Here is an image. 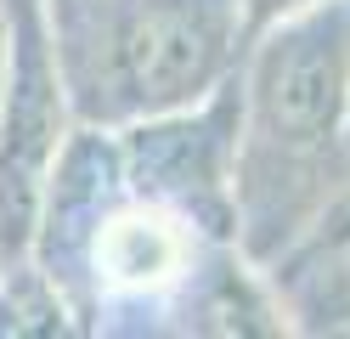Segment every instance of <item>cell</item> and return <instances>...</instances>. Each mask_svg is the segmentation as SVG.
Returning a JSON list of instances; mask_svg holds the SVG:
<instances>
[{
  "label": "cell",
  "mask_w": 350,
  "mask_h": 339,
  "mask_svg": "<svg viewBox=\"0 0 350 339\" xmlns=\"http://www.w3.org/2000/svg\"><path fill=\"white\" fill-rule=\"evenodd\" d=\"M29 255L68 294L79 334H271L249 255L74 125L40 192Z\"/></svg>",
  "instance_id": "1"
},
{
  "label": "cell",
  "mask_w": 350,
  "mask_h": 339,
  "mask_svg": "<svg viewBox=\"0 0 350 339\" xmlns=\"http://www.w3.org/2000/svg\"><path fill=\"white\" fill-rule=\"evenodd\" d=\"M232 226L249 260H277L350 164V0H317L254 29L237 62Z\"/></svg>",
  "instance_id": "2"
},
{
  "label": "cell",
  "mask_w": 350,
  "mask_h": 339,
  "mask_svg": "<svg viewBox=\"0 0 350 339\" xmlns=\"http://www.w3.org/2000/svg\"><path fill=\"white\" fill-rule=\"evenodd\" d=\"M62 108L124 130L215 97L243 62V0H40Z\"/></svg>",
  "instance_id": "3"
},
{
  "label": "cell",
  "mask_w": 350,
  "mask_h": 339,
  "mask_svg": "<svg viewBox=\"0 0 350 339\" xmlns=\"http://www.w3.org/2000/svg\"><path fill=\"white\" fill-rule=\"evenodd\" d=\"M68 130L74 119L62 108L40 0H12L6 74H0V249L6 255H23L34 238L40 192Z\"/></svg>",
  "instance_id": "4"
},
{
  "label": "cell",
  "mask_w": 350,
  "mask_h": 339,
  "mask_svg": "<svg viewBox=\"0 0 350 339\" xmlns=\"http://www.w3.org/2000/svg\"><path fill=\"white\" fill-rule=\"evenodd\" d=\"M57 334H79L68 294L51 283V271L29 249L6 255V266H0V339H57Z\"/></svg>",
  "instance_id": "5"
},
{
  "label": "cell",
  "mask_w": 350,
  "mask_h": 339,
  "mask_svg": "<svg viewBox=\"0 0 350 339\" xmlns=\"http://www.w3.org/2000/svg\"><path fill=\"white\" fill-rule=\"evenodd\" d=\"M305 6H317V0H243L249 34H254V29H266V23H277V17H288V12H305Z\"/></svg>",
  "instance_id": "6"
},
{
  "label": "cell",
  "mask_w": 350,
  "mask_h": 339,
  "mask_svg": "<svg viewBox=\"0 0 350 339\" xmlns=\"http://www.w3.org/2000/svg\"><path fill=\"white\" fill-rule=\"evenodd\" d=\"M6 29H12V0H0V74H6Z\"/></svg>",
  "instance_id": "7"
},
{
  "label": "cell",
  "mask_w": 350,
  "mask_h": 339,
  "mask_svg": "<svg viewBox=\"0 0 350 339\" xmlns=\"http://www.w3.org/2000/svg\"><path fill=\"white\" fill-rule=\"evenodd\" d=\"M0 266H6V249H0Z\"/></svg>",
  "instance_id": "8"
},
{
  "label": "cell",
  "mask_w": 350,
  "mask_h": 339,
  "mask_svg": "<svg viewBox=\"0 0 350 339\" xmlns=\"http://www.w3.org/2000/svg\"><path fill=\"white\" fill-rule=\"evenodd\" d=\"M345 142H350V125H345Z\"/></svg>",
  "instance_id": "9"
}]
</instances>
